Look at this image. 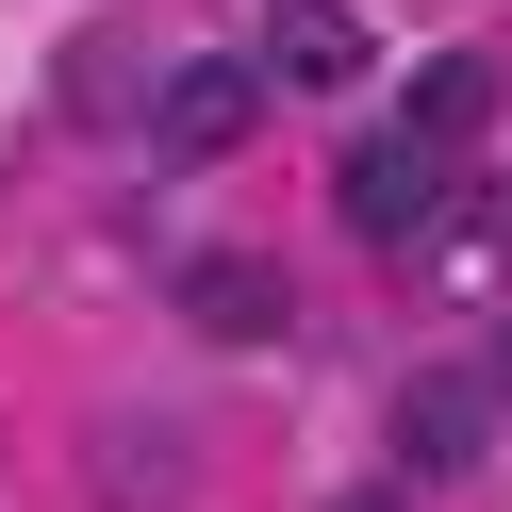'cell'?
Segmentation results:
<instances>
[{
  "instance_id": "obj_1",
  "label": "cell",
  "mask_w": 512,
  "mask_h": 512,
  "mask_svg": "<svg viewBox=\"0 0 512 512\" xmlns=\"http://www.w3.org/2000/svg\"><path fill=\"white\" fill-rule=\"evenodd\" d=\"M331 215L364 248H430L446 215H463V133H446V116H380V133H347V166H331Z\"/></svg>"
},
{
  "instance_id": "obj_2",
  "label": "cell",
  "mask_w": 512,
  "mask_h": 512,
  "mask_svg": "<svg viewBox=\"0 0 512 512\" xmlns=\"http://www.w3.org/2000/svg\"><path fill=\"white\" fill-rule=\"evenodd\" d=\"M265 100H281L265 50H199V67L149 83V149H166V166H232V149L265 133Z\"/></svg>"
},
{
  "instance_id": "obj_3",
  "label": "cell",
  "mask_w": 512,
  "mask_h": 512,
  "mask_svg": "<svg viewBox=\"0 0 512 512\" xmlns=\"http://www.w3.org/2000/svg\"><path fill=\"white\" fill-rule=\"evenodd\" d=\"M496 364H430V380H397V479H479L496 463Z\"/></svg>"
},
{
  "instance_id": "obj_4",
  "label": "cell",
  "mask_w": 512,
  "mask_h": 512,
  "mask_svg": "<svg viewBox=\"0 0 512 512\" xmlns=\"http://www.w3.org/2000/svg\"><path fill=\"white\" fill-rule=\"evenodd\" d=\"M166 298H182V331H199V347H281V331H298V281H281L265 248H182Z\"/></svg>"
},
{
  "instance_id": "obj_5",
  "label": "cell",
  "mask_w": 512,
  "mask_h": 512,
  "mask_svg": "<svg viewBox=\"0 0 512 512\" xmlns=\"http://www.w3.org/2000/svg\"><path fill=\"white\" fill-rule=\"evenodd\" d=\"M265 67H281V100H331V83H364V17L347 0H281Z\"/></svg>"
},
{
  "instance_id": "obj_6",
  "label": "cell",
  "mask_w": 512,
  "mask_h": 512,
  "mask_svg": "<svg viewBox=\"0 0 512 512\" xmlns=\"http://www.w3.org/2000/svg\"><path fill=\"white\" fill-rule=\"evenodd\" d=\"M430 281H446V298H512V199H463V215H446V232H430Z\"/></svg>"
},
{
  "instance_id": "obj_7",
  "label": "cell",
  "mask_w": 512,
  "mask_h": 512,
  "mask_svg": "<svg viewBox=\"0 0 512 512\" xmlns=\"http://www.w3.org/2000/svg\"><path fill=\"white\" fill-rule=\"evenodd\" d=\"M397 100H413V116H446V133L479 149V116H496V67H479V50H430V67H413Z\"/></svg>"
},
{
  "instance_id": "obj_8",
  "label": "cell",
  "mask_w": 512,
  "mask_h": 512,
  "mask_svg": "<svg viewBox=\"0 0 512 512\" xmlns=\"http://www.w3.org/2000/svg\"><path fill=\"white\" fill-rule=\"evenodd\" d=\"M413 496H430V479H397V463H380V479H347L331 512H413Z\"/></svg>"
},
{
  "instance_id": "obj_9",
  "label": "cell",
  "mask_w": 512,
  "mask_h": 512,
  "mask_svg": "<svg viewBox=\"0 0 512 512\" xmlns=\"http://www.w3.org/2000/svg\"><path fill=\"white\" fill-rule=\"evenodd\" d=\"M496 397H512V331H496Z\"/></svg>"
}]
</instances>
